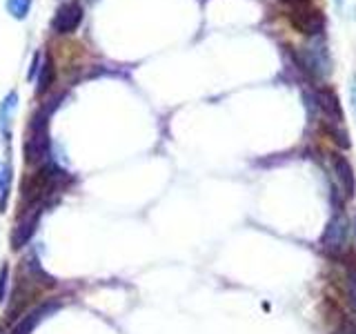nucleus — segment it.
<instances>
[{
	"label": "nucleus",
	"instance_id": "f257e3e1",
	"mask_svg": "<svg viewBox=\"0 0 356 334\" xmlns=\"http://www.w3.org/2000/svg\"><path fill=\"white\" fill-rule=\"evenodd\" d=\"M294 61L298 65V70H303L309 78L314 81H323L332 74V58L327 51V45L318 38H312V42L305 49H300V54H294Z\"/></svg>",
	"mask_w": 356,
	"mask_h": 334
},
{
	"label": "nucleus",
	"instance_id": "f03ea898",
	"mask_svg": "<svg viewBox=\"0 0 356 334\" xmlns=\"http://www.w3.org/2000/svg\"><path fill=\"white\" fill-rule=\"evenodd\" d=\"M287 18H289V25L307 38H318L323 36V31H325V14L312 5L289 9Z\"/></svg>",
	"mask_w": 356,
	"mask_h": 334
},
{
	"label": "nucleus",
	"instance_id": "7ed1b4c3",
	"mask_svg": "<svg viewBox=\"0 0 356 334\" xmlns=\"http://www.w3.org/2000/svg\"><path fill=\"white\" fill-rule=\"evenodd\" d=\"M49 150V138H47V116L44 111H38L33 116L31 125H29V138L25 145V154H27V163H38L44 159V154Z\"/></svg>",
	"mask_w": 356,
	"mask_h": 334
},
{
	"label": "nucleus",
	"instance_id": "20e7f679",
	"mask_svg": "<svg viewBox=\"0 0 356 334\" xmlns=\"http://www.w3.org/2000/svg\"><path fill=\"white\" fill-rule=\"evenodd\" d=\"M345 243H348V218L343 214H337L327 223L321 245L330 256H339L345 250Z\"/></svg>",
	"mask_w": 356,
	"mask_h": 334
},
{
	"label": "nucleus",
	"instance_id": "39448f33",
	"mask_svg": "<svg viewBox=\"0 0 356 334\" xmlns=\"http://www.w3.org/2000/svg\"><path fill=\"white\" fill-rule=\"evenodd\" d=\"M314 100L318 109L330 118V122H337V125H341V122L345 120L343 116V109H341V100H339V94L334 92V89L330 85H321L316 87L314 92Z\"/></svg>",
	"mask_w": 356,
	"mask_h": 334
},
{
	"label": "nucleus",
	"instance_id": "423d86ee",
	"mask_svg": "<svg viewBox=\"0 0 356 334\" xmlns=\"http://www.w3.org/2000/svg\"><path fill=\"white\" fill-rule=\"evenodd\" d=\"M81 20H83V7L76 0H72V3H65L58 9V14L54 18V29L58 33H72L81 25Z\"/></svg>",
	"mask_w": 356,
	"mask_h": 334
},
{
	"label": "nucleus",
	"instance_id": "0eeeda50",
	"mask_svg": "<svg viewBox=\"0 0 356 334\" xmlns=\"http://www.w3.org/2000/svg\"><path fill=\"white\" fill-rule=\"evenodd\" d=\"M332 165H334V174H337V178H339V185L343 187L345 196L352 198L356 194V174H354L352 163L345 159L343 154H334Z\"/></svg>",
	"mask_w": 356,
	"mask_h": 334
},
{
	"label": "nucleus",
	"instance_id": "6e6552de",
	"mask_svg": "<svg viewBox=\"0 0 356 334\" xmlns=\"http://www.w3.org/2000/svg\"><path fill=\"white\" fill-rule=\"evenodd\" d=\"M56 310H58V305H56V303H49V305H42L38 310H33L31 315H27L25 319H22V323L16 328V334H29V332H33V328H36L44 317H49L51 312H56Z\"/></svg>",
	"mask_w": 356,
	"mask_h": 334
},
{
	"label": "nucleus",
	"instance_id": "1a4fd4ad",
	"mask_svg": "<svg viewBox=\"0 0 356 334\" xmlns=\"http://www.w3.org/2000/svg\"><path fill=\"white\" fill-rule=\"evenodd\" d=\"M345 272H348V303L350 308L356 312V256L354 252L348 254V259H345Z\"/></svg>",
	"mask_w": 356,
	"mask_h": 334
},
{
	"label": "nucleus",
	"instance_id": "9d476101",
	"mask_svg": "<svg viewBox=\"0 0 356 334\" xmlns=\"http://www.w3.org/2000/svg\"><path fill=\"white\" fill-rule=\"evenodd\" d=\"M323 129H325V134L332 138V143H337L341 150H348L352 145L348 132H345L343 127H339L337 122H323Z\"/></svg>",
	"mask_w": 356,
	"mask_h": 334
},
{
	"label": "nucleus",
	"instance_id": "9b49d317",
	"mask_svg": "<svg viewBox=\"0 0 356 334\" xmlns=\"http://www.w3.org/2000/svg\"><path fill=\"white\" fill-rule=\"evenodd\" d=\"M51 76H54V70H51V63L47 61V63H44V67H42V76H40V85H38V92H40V94L49 87Z\"/></svg>",
	"mask_w": 356,
	"mask_h": 334
},
{
	"label": "nucleus",
	"instance_id": "f8f14e48",
	"mask_svg": "<svg viewBox=\"0 0 356 334\" xmlns=\"http://www.w3.org/2000/svg\"><path fill=\"white\" fill-rule=\"evenodd\" d=\"M283 5H287L289 9H298V7H309L314 0H281Z\"/></svg>",
	"mask_w": 356,
	"mask_h": 334
},
{
	"label": "nucleus",
	"instance_id": "ddd939ff",
	"mask_svg": "<svg viewBox=\"0 0 356 334\" xmlns=\"http://www.w3.org/2000/svg\"><path fill=\"white\" fill-rule=\"evenodd\" d=\"M7 267H3V270H0V301L5 299V289H7Z\"/></svg>",
	"mask_w": 356,
	"mask_h": 334
},
{
	"label": "nucleus",
	"instance_id": "4468645a",
	"mask_svg": "<svg viewBox=\"0 0 356 334\" xmlns=\"http://www.w3.org/2000/svg\"><path fill=\"white\" fill-rule=\"evenodd\" d=\"M337 334H356V323H350V321H345L343 326L337 330Z\"/></svg>",
	"mask_w": 356,
	"mask_h": 334
},
{
	"label": "nucleus",
	"instance_id": "2eb2a0df",
	"mask_svg": "<svg viewBox=\"0 0 356 334\" xmlns=\"http://www.w3.org/2000/svg\"><path fill=\"white\" fill-rule=\"evenodd\" d=\"M352 107L356 111V74H354V81H352Z\"/></svg>",
	"mask_w": 356,
	"mask_h": 334
},
{
	"label": "nucleus",
	"instance_id": "dca6fc26",
	"mask_svg": "<svg viewBox=\"0 0 356 334\" xmlns=\"http://www.w3.org/2000/svg\"><path fill=\"white\" fill-rule=\"evenodd\" d=\"M337 5H339V7H341V5H343V0H337Z\"/></svg>",
	"mask_w": 356,
	"mask_h": 334
}]
</instances>
